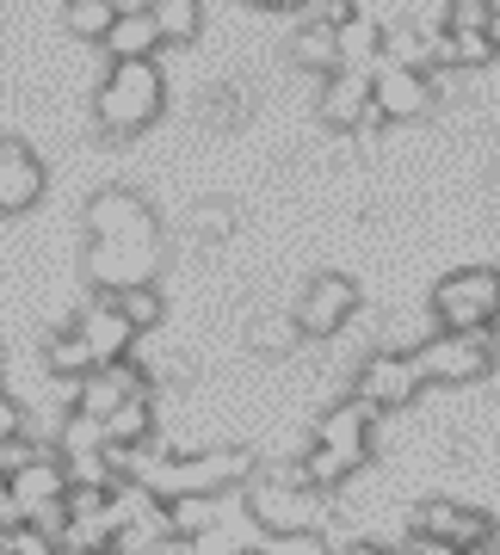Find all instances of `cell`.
<instances>
[{
	"mask_svg": "<svg viewBox=\"0 0 500 555\" xmlns=\"http://www.w3.org/2000/svg\"><path fill=\"white\" fill-rule=\"evenodd\" d=\"M161 105H167V80H161L155 56L112 62V75L93 93V124H100L105 137H142L161 118Z\"/></svg>",
	"mask_w": 500,
	"mask_h": 555,
	"instance_id": "cell-1",
	"label": "cell"
},
{
	"mask_svg": "<svg viewBox=\"0 0 500 555\" xmlns=\"http://www.w3.org/2000/svg\"><path fill=\"white\" fill-rule=\"evenodd\" d=\"M241 494H247V513L260 518L266 531H321L328 525V506H321L328 494H316L297 469H266V476L254 469V481Z\"/></svg>",
	"mask_w": 500,
	"mask_h": 555,
	"instance_id": "cell-2",
	"label": "cell"
},
{
	"mask_svg": "<svg viewBox=\"0 0 500 555\" xmlns=\"http://www.w3.org/2000/svg\"><path fill=\"white\" fill-rule=\"evenodd\" d=\"M433 315L458 334H495L500 327V272L495 266H458L433 284Z\"/></svg>",
	"mask_w": 500,
	"mask_h": 555,
	"instance_id": "cell-3",
	"label": "cell"
},
{
	"mask_svg": "<svg viewBox=\"0 0 500 555\" xmlns=\"http://www.w3.org/2000/svg\"><path fill=\"white\" fill-rule=\"evenodd\" d=\"M414 364H421L426 389H463V383H482L495 371V334H458V327H439L433 339L414 346Z\"/></svg>",
	"mask_w": 500,
	"mask_h": 555,
	"instance_id": "cell-4",
	"label": "cell"
},
{
	"mask_svg": "<svg viewBox=\"0 0 500 555\" xmlns=\"http://www.w3.org/2000/svg\"><path fill=\"white\" fill-rule=\"evenodd\" d=\"M291 315H297L303 339H341L352 327V315H359V284L346 272H316L303 284V297Z\"/></svg>",
	"mask_w": 500,
	"mask_h": 555,
	"instance_id": "cell-5",
	"label": "cell"
},
{
	"mask_svg": "<svg viewBox=\"0 0 500 555\" xmlns=\"http://www.w3.org/2000/svg\"><path fill=\"white\" fill-rule=\"evenodd\" d=\"M87 278L93 291L118 297L161 278V241H87Z\"/></svg>",
	"mask_w": 500,
	"mask_h": 555,
	"instance_id": "cell-6",
	"label": "cell"
},
{
	"mask_svg": "<svg viewBox=\"0 0 500 555\" xmlns=\"http://www.w3.org/2000/svg\"><path fill=\"white\" fill-rule=\"evenodd\" d=\"M321 124L334 130H377L383 112H377V68H334L321 80V100H316Z\"/></svg>",
	"mask_w": 500,
	"mask_h": 555,
	"instance_id": "cell-7",
	"label": "cell"
},
{
	"mask_svg": "<svg viewBox=\"0 0 500 555\" xmlns=\"http://www.w3.org/2000/svg\"><path fill=\"white\" fill-rule=\"evenodd\" d=\"M87 241H161L155 204L130 185H105L87 198Z\"/></svg>",
	"mask_w": 500,
	"mask_h": 555,
	"instance_id": "cell-8",
	"label": "cell"
},
{
	"mask_svg": "<svg viewBox=\"0 0 500 555\" xmlns=\"http://www.w3.org/2000/svg\"><path fill=\"white\" fill-rule=\"evenodd\" d=\"M421 389H426V377H421V364H414V352H371L359 364V377H352V396H364L377 414L414 408Z\"/></svg>",
	"mask_w": 500,
	"mask_h": 555,
	"instance_id": "cell-9",
	"label": "cell"
},
{
	"mask_svg": "<svg viewBox=\"0 0 500 555\" xmlns=\"http://www.w3.org/2000/svg\"><path fill=\"white\" fill-rule=\"evenodd\" d=\"M414 537H439V543H458L463 555H482L495 550V518L476 513V506H458V500H426L414 506Z\"/></svg>",
	"mask_w": 500,
	"mask_h": 555,
	"instance_id": "cell-10",
	"label": "cell"
},
{
	"mask_svg": "<svg viewBox=\"0 0 500 555\" xmlns=\"http://www.w3.org/2000/svg\"><path fill=\"white\" fill-rule=\"evenodd\" d=\"M433 105H439V93H433V75H426V68H401V62H389V56L377 62L383 124H414V118H426Z\"/></svg>",
	"mask_w": 500,
	"mask_h": 555,
	"instance_id": "cell-11",
	"label": "cell"
},
{
	"mask_svg": "<svg viewBox=\"0 0 500 555\" xmlns=\"http://www.w3.org/2000/svg\"><path fill=\"white\" fill-rule=\"evenodd\" d=\"M7 488H13V500H20V513H25V518H38L43 506L68 500V463H62L56 444H43L31 463H20V469L7 476Z\"/></svg>",
	"mask_w": 500,
	"mask_h": 555,
	"instance_id": "cell-12",
	"label": "cell"
},
{
	"mask_svg": "<svg viewBox=\"0 0 500 555\" xmlns=\"http://www.w3.org/2000/svg\"><path fill=\"white\" fill-rule=\"evenodd\" d=\"M75 327H80V339L93 346V358H100V364H118V358H130V346H137V321L124 315L118 297H105V291L75 315Z\"/></svg>",
	"mask_w": 500,
	"mask_h": 555,
	"instance_id": "cell-13",
	"label": "cell"
},
{
	"mask_svg": "<svg viewBox=\"0 0 500 555\" xmlns=\"http://www.w3.org/2000/svg\"><path fill=\"white\" fill-rule=\"evenodd\" d=\"M43 198V167L20 137H0V217H25Z\"/></svg>",
	"mask_w": 500,
	"mask_h": 555,
	"instance_id": "cell-14",
	"label": "cell"
},
{
	"mask_svg": "<svg viewBox=\"0 0 500 555\" xmlns=\"http://www.w3.org/2000/svg\"><path fill=\"white\" fill-rule=\"evenodd\" d=\"M371 426H377V408L364 396H346L316 420V444H334V451H352L359 463H371Z\"/></svg>",
	"mask_w": 500,
	"mask_h": 555,
	"instance_id": "cell-15",
	"label": "cell"
},
{
	"mask_svg": "<svg viewBox=\"0 0 500 555\" xmlns=\"http://www.w3.org/2000/svg\"><path fill=\"white\" fill-rule=\"evenodd\" d=\"M105 50H112V62H142L161 50V25L155 13H149V0L142 7H124L118 25H112V38H105Z\"/></svg>",
	"mask_w": 500,
	"mask_h": 555,
	"instance_id": "cell-16",
	"label": "cell"
},
{
	"mask_svg": "<svg viewBox=\"0 0 500 555\" xmlns=\"http://www.w3.org/2000/svg\"><path fill=\"white\" fill-rule=\"evenodd\" d=\"M43 371H50V377H87V371H100V358H93V346L80 339L75 321L50 327V339H43Z\"/></svg>",
	"mask_w": 500,
	"mask_h": 555,
	"instance_id": "cell-17",
	"label": "cell"
},
{
	"mask_svg": "<svg viewBox=\"0 0 500 555\" xmlns=\"http://www.w3.org/2000/svg\"><path fill=\"white\" fill-rule=\"evenodd\" d=\"M291 62L309 68V75H334V68H341V31L321 25V20H303L297 38H291Z\"/></svg>",
	"mask_w": 500,
	"mask_h": 555,
	"instance_id": "cell-18",
	"label": "cell"
},
{
	"mask_svg": "<svg viewBox=\"0 0 500 555\" xmlns=\"http://www.w3.org/2000/svg\"><path fill=\"white\" fill-rule=\"evenodd\" d=\"M229 500H235V488H229V494H174V500H167L174 537H204V531H217L222 513H229Z\"/></svg>",
	"mask_w": 500,
	"mask_h": 555,
	"instance_id": "cell-19",
	"label": "cell"
},
{
	"mask_svg": "<svg viewBox=\"0 0 500 555\" xmlns=\"http://www.w3.org/2000/svg\"><path fill=\"white\" fill-rule=\"evenodd\" d=\"M364 463L352 451H334V444H309V456L297 463V476L316 488V494H334V488H346V481L359 476Z\"/></svg>",
	"mask_w": 500,
	"mask_h": 555,
	"instance_id": "cell-20",
	"label": "cell"
},
{
	"mask_svg": "<svg viewBox=\"0 0 500 555\" xmlns=\"http://www.w3.org/2000/svg\"><path fill=\"white\" fill-rule=\"evenodd\" d=\"M118 13H124V0H62V25L80 43H105L112 25H118Z\"/></svg>",
	"mask_w": 500,
	"mask_h": 555,
	"instance_id": "cell-21",
	"label": "cell"
},
{
	"mask_svg": "<svg viewBox=\"0 0 500 555\" xmlns=\"http://www.w3.org/2000/svg\"><path fill=\"white\" fill-rule=\"evenodd\" d=\"M500 50H495V38H488V25H451L439 38V62L445 68H488Z\"/></svg>",
	"mask_w": 500,
	"mask_h": 555,
	"instance_id": "cell-22",
	"label": "cell"
},
{
	"mask_svg": "<svg viewBox=\"0 0 500 555\" xmlns=\"http://www.w3.org/2000/svg\"><path fill=\"white\" fill-rule=\"evenodd\" d=\"M334 31H341V68H377L383 62V25L377 20L352 13V20H341Z\"/></svg>",
	"mask_w": 500,
	"mask_h": 555,
	"instance_id": "cell-23",
	"label": "cell"
},
{
	"mask_svg": "<svg viewBox=\"0 0 500 555\" xmlns=\"http://www.w3.org/2000/svg\"><path fill=\"white\" fill-rule=\"evenodd\" d=\"M105 438H112V444H130V451H142V444L155 438V401H149V389L130 396L118 414H105Z\"/></svg>",
	"mask_w": 500,
	"mask_h": 555,
	"instance_id": "cell-24",
	"label": "cell"
},
{
	"mask_svg": "<svg viewBox=\"0 0 500 555\" xmlns=\"http://www.w3.org/2000/svg\"><path fill=\"white\" fill-rule=\"evenodd\" d=\"M149 13H155L167 50H180V43H192L204 31V0H149Z\"/></svg>",
	"mask_w": 500,
	"mask_h": 555,
	"instance_id": "cell-25",
	"label": "cell"
},
{
	"mask_svg": "<svg viewBox=\"0 0 500 555\" xmlns=\"http://www.w3.org/2000/svg\"><path fill=\"white\" fill-rule=\"evenodd\" d=\"M383 56L401 62V68H433L439 62V38H426L421 25H389L383 31Z\"/></svg>",
	"mask_w": 500,
	"mask_h": 555,
	"instance_id": "cell-26",
	"label": "cell"
},
{
	"mask_svg": "<svg viewBox=\"0 0 500 555\" xmlns=\"http://www.w3.org/2000/svg\"><path fill=\"white\" fill-rule=\"evenodd\" d=\"M297 339H303L297 315H266V321H254V327H247V346H254V352H272V358H284Z\"/></svg>",
	"mask_w": 500,
	"mask_h": 555,
	"instance_id": "cell-27",
	"label": "cell"
},
{
	"mask_svg": "<svg viewBox=\"0 0 500 555\" xmlns=\"http://www.w3.org/2000/svg\"><path fill=\"white\" fill-rule=\"evenodd\" d=\"M401 25H421L426 38H445L458 25V0H401Z\"/></svg>",
	"mask_w": 500,
	"mask_h": 555,
	"instance_id": "cell-28",
	"label": "cell"
},
{
	"mask_svg": "<svg viewBox=\"0 0 500 555\" xmlns=\"http://www.w3.org/2000/svg\"><path fill=\"white\" fill-rule=\"evenodd\" d=\"M118 309L130 321H137V334H149V327H161L167 321V302H161L155 284H137V291H118Z\"/></svg>",
	"mask_w": 500,
	"mask_h": 555,
	"instance_id": "cell-29",
	"label": "cell"
},
{
	"mask_svg": "<svg viewBox=\"0 0 500 555\" xmlns=\"http://www.w3.org/2000/svg\"><path fill=\"white\" fill-rule=\"evenodd\" d=\"M254 555H334V543L321 531H266V543Z\"/></svg>",
	"mask_w": 500,
	"mask_h": 555,
	"instance_id": "cell-30",
	"label": "cell"
},
{
	"mask_svg": "<svg viewBox=\"0 0 500 555\" xmlns=\"http://www.w3.org/2000/svg\"><path fill=\"white\" fill-rule=\"evenodd\" d=\"M25 433H31V414H25V401L0 396V451H7L13 438H25Z\"/></svg>",
	"mask_w": 500,
	"mask_h": 555,
	"instance_id": "cell-31",
	"label": "cell"
},
{
	"mask_svg": "<svg viewBox=\"0 0 500 555\" xmlns=\"http://www.w3.org/2000/svg\"><path fill=\"white\" fill-rule=\"evenodd\" d=\"M198 235L204 241H229L235 235V210H229V204H204L198 210Z\"/></svg>",
	"mask_w": 500,
	"mask_h": 555,
	"instance_id": "cell-32",
	"label": "cell"
},
{
	"mask_svg": "<svg viewBox=\"0 0 500 555\" xmlns=\"http://www.w3.org/2000/svg\"><path fill=\"white\" fill-rule=\"evenodd\" d=\"M247 7H266V13H303L309 0H247Z\"/></svg>",
	"mask_w": 500,
	"mask_h": 555,
	"instance_id": "cell-33",
	"label": "cell"
},
{
	"mask_svg": "<svg viewBox=\"0 0 500 555\" xmlns=\"http://www.w3.org/2000/svg\"><path fill=\"white\" fill-rule=\"evenodd\" d=\"M334 555H389V550H377V543H364V537H352V543H341Z\"/></svg>",
	"mask_w": 500,
	"mask_h": 555,
	"instance_id": "cell-34",
	"label": "cell"
},
{
	"mask_svg": "<svg viewBox=\"0 0 500 555\" xmlns=\"http://www.w3.org/2000/svg\"><path fill=\"white\" fill-rule=\"evenodd\" d=\"M488 38H495V50H500V7H488Z\"/></svg>",
	"mask_w": 500,
	"mask_h": 555,
	"instance_id": "cell-35",
	"label": "cell"
},
{
	"mask_svg": "<svg viewBox=\"0 0 500 555\" xmlns=\"http://www.w3.org/2000/svg\"><path fill=\"white\" fill-rule=\"evenodd\" d=\"M488 383H495V396H500V364H495V371H488Z\"/></svg>",
	"mask_w": 500,
	"mask_h": 555,
	"instance_id": "cell-36",
	"label": "cell"
},
{
	"mask_svg": "<svg viewBox=\"0 0 500 555\" xmlns=\"http://www.w3.org/2000/svg\"><path fill=\"white\" fill-rule=\"evenodd\" d=\"M0 396H7V371H0Z\"/></svg>",
	"mask_w": 500,
	"mask_h": 555,
	"instance_id": "cell-37",
	"label": "cell"
},
{
	"mask_svg": "<svg viewBox=\"0 0 500 555\" xmlns=\"http://www.w3.org/2000/svg\"><path fill=\"white\" fill-rule=\"evenodd\" d=\"M124 7H130V0H124Z\"/></svg>",
	"mask_w": 500,
	"mask_h": 555,
	"instance_id": "cell-38",
	"label": "cell"
}]
</instances>
